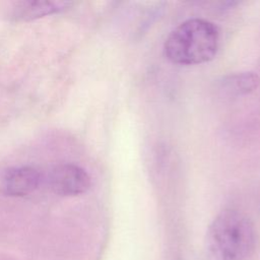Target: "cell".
Instances as JSON below:
<instances>
[{
	"instance_id": "obj_1",
	"label": "cell",
	"mask_w": 260,
	"mask_h": 260,
	"mask_svg": "<svg viewBox=\"0 0 260 260\" xmlns=\"http://www.w3.org/2000/svg\"><path fill=\"white\" fill-rule=\"evenodd\" d=\"M208 260H250L256 235L250 218L236 209H224L209 224L205 235Z\"/></svg>"
},
{
	"instance_id": "obj_2",
	"label": "cell",
	"mask_w": 260,
	"mask_h": 260,
	"mask_svg": "<svg viewBox=\"0 0 260 260\" xmlns=\"http://www.w3.org/2000/svg\"><path fill=\"white\" fill-rule=\"evenodd\" d=\"M218 47L217 26L202 18H191L171 31L164 44V54L175 64L195 65L213 59Z\"/></svg>"
},
{
	"instance_id": "obj_6",
	"label": "cell",
	"mask_w": 260,
	"mask_h": 260,
	"mask_svg": "<svg viewBox=\"0 0 260 260\" xmlns=\"http://www.w3.org/2000/svg\"><path fill=\"white\" fill-rule=\"evenodd\" d=\"M260 82L254 72H240L224 76L219 83V89L229 96H238L255 90Z\"/></svg>"
},
{
	"instance_id": "obj_4",
	"label": "cell",
	"mask_w": 260,
	"mask_h": 260,
	"mask_svg": "<svg viewBox=\"0 0 260 260\" xmlns=\"http://www.w3.org/2000/svg\"><path fill=\"white\" fill-rule=\"evenodd\" d=\"M41 183V174L31 167L8 171L3 179V191L10 196H24L34 192Z\"/></svg>"
},
{
	"instance_id": "obj_3",
	"label": "cell",
	"mask_w": 260,
	"mask_h": 260,
	"mask_svg": "<svg viewBox=\"0 0 260 260\" xmlns=\"http://www.w3.org/2000/svg\"><path fill=\"white\" fill-rule=\"evenodd\" d=\"M50 188L58 195L74 196L86 192L90 187L88 174L78 166L65 164L55 167L49 176Z\"/></svg>"
},
{
	"instance_id": "obj_5",
	"label": "cell",
	"mask_w": 260,
	"mask_h": 260,
	"mask_svg": "<svg viewBox=\"0 0 260 260\" xmlns=\"http://www.w3.org/2000/svg\"><path fill=\"white\" fill-rule=\"evenodd\" d=\"M71 3L67 1H20L12 9L15 20H31L66 9Z\"/></svg>"
}]
</instances>
